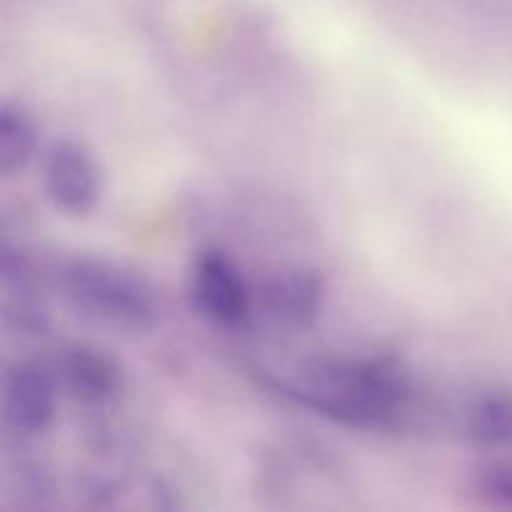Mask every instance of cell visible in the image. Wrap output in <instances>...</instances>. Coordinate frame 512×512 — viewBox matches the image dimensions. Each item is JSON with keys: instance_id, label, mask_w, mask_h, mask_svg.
Instances as JSON below:
<instances>
[{"instance_id": "2", "label": "cell", "mask_w": 512, "mask_h": 512, "mask_svg": "<svg viewBox=\"0 0 512 512\" xmlns=\"http://www.w3.org/2000/svg\"><path fill=\"white\" fill-rule=\"evenodd\" d=\"M60 283L75 308L118 328H150L160 315L153 288L108 260H70L60 270Z\"/></svg>"}, {"instance_id": "4", "label": "cell", "mask_w": 512, "mask_h": 512, "mask_svg": "<svg viewBox=\"0 0 512 512\" xmlns=\"http://www.w3.org/2000/svg\"><path fill=\"white\" fill-rule=\"evenodd\" d=\"M5 423L20 438L48 433L58 413V385L40 363H18L8 370L3 388Z\"/></svg>"}, {"instance_id": "5", "label": "cell", "mask_w": 512, "mask_h": 512, "mask_svg": "<svg viewBox=\"0 0 512 512\" xmlns=\"http://www.w3.org/2000/svg\"><path fill=\"white\" fill-rule=\"evenodd\" d=\"M45 190L60 210L85 215L100 200V170L75 140H60L45 158Z\"/></svg>"}, {"instance_id": "6", "label": "cell", "mask_w": 512, "mask_h": 512, "mask_svg": "<svg viewBox=\"0 0 512 512\" xmlns=\"http://www.w3.org/2000/svg\"><path fill=\"white\" fill-rule=\"evenodd\" d=\"M65 388L88 405H103L120 393V368L105 350L93 345H68L60 355Z\"/></svg>"}, {"instance_id": "1", "label": "cell", "mask_w": 512, "mask_h": 512, "mask_svg": "<svg viewBox=\"0 0 512 512\" xmlns=\"http://www.w3.org/2000/svg\"><path fill=\"white\" fill-rule=\"evenodd\" d=\"M298 400L350 425H380L395 418L410 398L408 375L388 358L318 360L295 388Z\"/></svg>"}, {"instance_id": "7", "label": "cell", "mask_w": 512, "mask_h": 512, "mask_svg": "<svg viewBox=\"0 0 512 512\" xmlns=\"http://www.w3.org/2000/svg\"><path fill=\"white\" fill-rule=\"evenodd\" d=\"M260 298L275 320L285 325H305L318 318L323 308L325 285L323 278L313 270H280L273 278L265 280Z\"/></svg>"}, {"instance_id": "3", "label": "cell", "mask_w": 512, "mask_h": 512, "mask_svg": "<svg viewBox=\"0 0 512 512\" xmlns=\"http://www.w3.org/2000/svg\"><path fill=\"white\" fill-rule=\"evenodd\" d=\"M193 298L213 323L235 328L250 313V288L228 253L208 248L195 258Z\"/></svg>"}, {"instance_id": "9", "label": "cell", "mask_w": 512, "mask_h": 512, "mask_svg": "<svg viewBox=\"0 0 512 512\" xmlns=\"http://www.w3.org/2000/svg\"><path fill=\"white\" fill-rule=\"evenodd\" d=\"M468 433L485 448H512V390L480 395L468 410Z\"/></svg>"}, {"instance_id": "10", "label": "cell", "mask_w": 512, "mask_h": 512, "mask_svg": "<svg viewBox=\"0 0 512 512\" xmlns=\"http://www.w3.org/2000/svg\"><path fill=\"white\" fill-rule=\"evenodd\" d=\"M473 493L493 508L512 510V460H493L475 470Z\"/></svg>"}, {"instance_id": "8", "label": "cell", "mask_w": 512, "mask_h": 512, "mask_svg": "<svg viewBox=\"0 0 512 512\" xmlns=\"http://www.w3.org/2000/svg\"><path fill=\"white\" fill-rule=\"evenodd\" d=\"M38 148L35 118L18 103L0 105V170L15 175L33 160Z\"/></svg>"}]
</instances>
